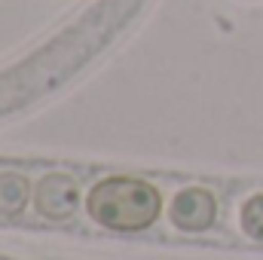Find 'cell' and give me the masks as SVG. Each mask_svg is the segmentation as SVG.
<instances>
[{
	"label": "cell",
	"mask_w": 263,
	"mask_h": 260,
	"mask_svg": "<svg viewBox=\"0 0 263 260\" xmlns=\"http://www.w3.org/2000/svg\"><path fill=\"white\" fill-rule=\"evenodd\" d=\"M162 196L144 178L114 175L86 193V214L92 224L114 233H141L159 220Z\"/></svg>",
	"instance_id": "1"
},
{
	"label": "cell",
	"mask_w": 263,
	"mask_h": 260,
	"mask_svg": "<svg viewBox=\"0 0 263 260\" xmlns=\"http://www.w3.org/2000/svg\"><path fill=\"white\" fill-rule=\"evenodd\" d=\"M217 202L205 187H184L172 202V224L184 233H202L214 224Z\"/></svg>",
	"instance_id": "2"
},
{
	"label": "cell",
	"mask_w": 263,
	"mask_h": 260,
	"mask_svg": "<svg viewBox=\"0 0 263 260\" xmlns=\"http://www.w3.org/2000/svg\"><path fill=\"white\" fill-rule=\"evenodd\" d=\"M34 202H37V208H40L46 217H52V220L67 217V214L77 208V202H80L77 184H73L70 178H59V175L43 178V181L37 184V190H34Z\"/></svg>",
	"instance_id": "3"
},
{
	"label": "cell",
	"mask_w": 263,
	"mask_h": 260,
	"mask_svg": "<svg viewBox=\"0 0 263 260\" xmlns=\"http://www.w3.org/2000/svg\"><path fill=\"white\" fill-rule=\"evenodd\" d=\"M239 227L248 239L263 242V193H254L239 208Z\"/></svg>",
	"instance_id": "4"
}]
</instances>
